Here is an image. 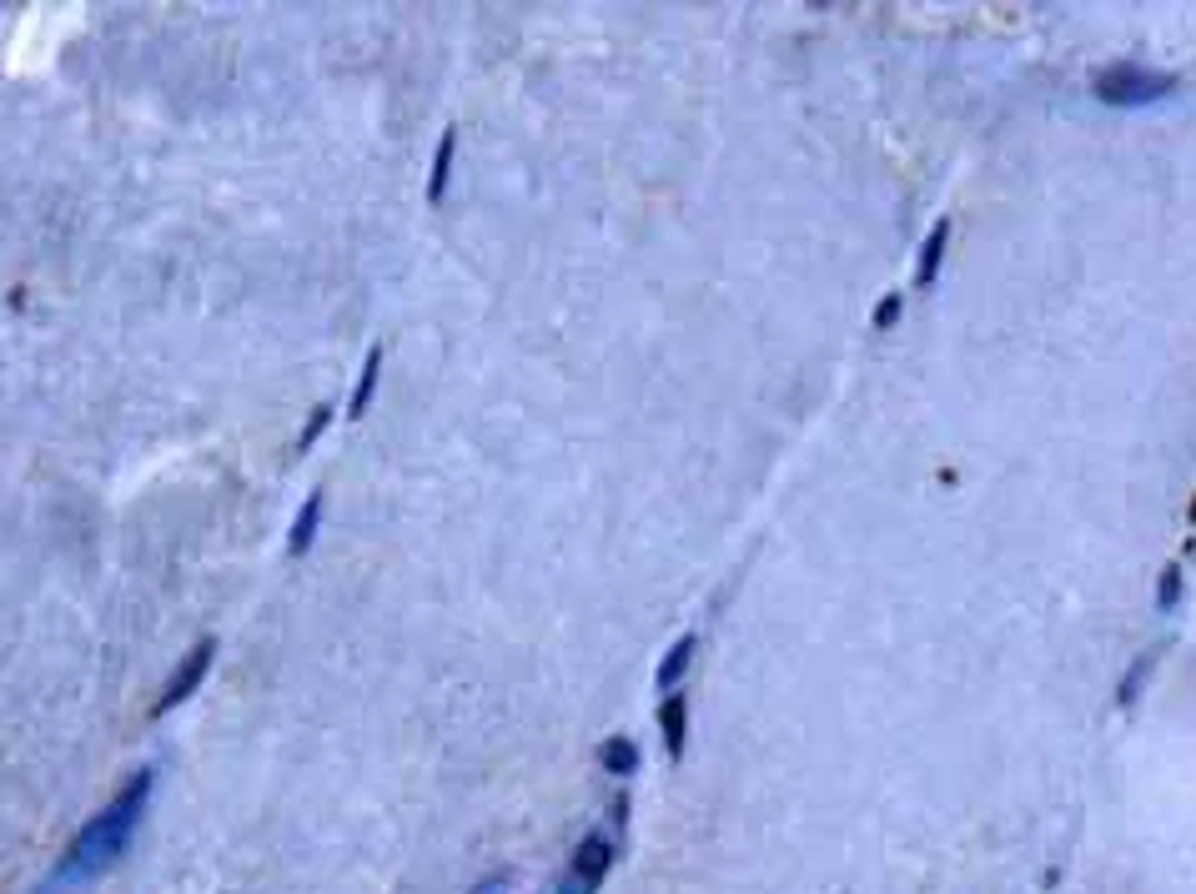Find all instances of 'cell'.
<instances>
[{"label": "cell", "mask_w": 1196, "mask_h": 894, "mask_svg": "<svg viewBox=\"0 0 1196 894\" xmlns=\"http://www.w3.org/2000/svg\"><path fill=\"white\" fill-rule=\"evenodd\" d=\"M151 784H156V769H137V779L126 784L121 795H116L112 804L101 809L96 820L66 845L61 864H56L50 880H46V894L81 890V884L101 880V874L112 870L116 859L131 849V839H137V824H141V809H146V799H151Z\"/></svg>", "instance_id": "cell-1"}, {"label": "cell", "mask_w": 1196, "mask_h": 894, "mask_svg": "<svg viewBox=\"0 0 1196 894\" xmlns=\"http://www.w3.org/2000/svg\"><path fill=\"white\" fill-rule=\"evenodd\" d=\"M1172 86L1176 81L1166 71H1151V66H1136V61H1111V66H1101V71L1091 75L1097 101H1106V106H1126V111L1172 96Z\"/></svg>", "instance_id": "cell-2"}, {"label": "cell", "mask_w": 1196, "mask_h": 894, "mask_svg": "<svg viewBox=\"0 0 1196 894\" xmlns=\"http://www.w3.org/2000/svg\"><path fill=\"white\" fill-rule=\"evenodd\" d=\"M613 859H619V839H609V834H598V830L584 834L574 859H568V874H563L559 894H598L613 870Z\"/></svg>", "instance_id": "cell-3"}, {"label": "cell", "mask_w": 1196, "mask_h": 894, "mask_svg": "<svg viewBox=\"0 0 1196 894\" xmlns=\"http://www.w3.org/2000/svg\"><path fill=\"white\" fill-rule=\"evenodd\" d=\"M212 663H216V638H201V644L191 648L187 659L176 663V673H172V679H166L162 698H156V714H172L176 704H187V698L201 689V679L212 673Z\"/></svg>", "instance_id": "cell-4"}, {"label": "cell", "mask_w": 1196, "mask_h": 894, "mask_svg": "<svg viewBox=\"0 0 1196 894\" xmlns=\"http://www.w3.org/2000/svg\"><path fill=\"white\" fill-rule=\"evenodd\" d=\"M659 733H664V749H669V758L679 764L684 758V744H689V694H664V704H659Z\"/></svg>", "instance_id": "cell-5"}, {"label": "cell", "mask_w": 1196, "mask_h": 894, "mask_svg": "<svg viewBox=\"0 0 1196 894\" xmlns=\"http://www.w3.org/2000/svg\"><path fill=\"white\" fill-rule=\"evenodd\" d=\"M946 247H950V216L930 226V236L921 242V261H915V286H935L940 277V261H946Z\"/></svg>", "instance_id": "cell-6"}, {"label": "cell", "mask_w": 1196, "mask_h": 894, "mask_svg": "<svg viewBox=\"0 0 1196 894\" xmlns=\"http://www.w3.org/2000/svg\"><path fill=\"white\" fill-rule=\"evenodd\" d=\"M694 648H699V634H684L679 644L669 648L659 659V669H654V683H659V694H673L679 689V679L689 673V663H694Z\"/></svg>", "instance_id": "cell-7"}, {"label": "cell", "mask_w": 1196, "mask_h": 894, "mask_svg": "<svg viewBox=\"0 0 1196 894\" xmlns=\"http://www.w3.org/2000/svg\"><path fill=\"white\" fill-rule=\"evenodd\" d=\"M323 503H327L323 493H312L307 503H302L297 522H292V538H288V553H292V558H302V553L312 548V538H317V522H323Z\"/></svg>", "instance_id": "cell-8"}, {"label": "cell", "mask_w": 1196, "mask_h": 894, "mask_svg": "<svg viewBox=\"0 0 1196 894\" xmlns=\"http://www.w3.org/2000/svg\"><path fill=\"white\" fill-rule=\"evenodd\" d=\"M598 764H603L609 774H619V779H629V774L638 769L634 739H629V733H613V739H603V749H598Z\"/></svg>", "instance_id": "cell-9"}, {"label": "cell", "mask_w": 1196, "mask_h": 894, "mask_svg": "<svg viewBox=\"0 0 1196 894\" xmlns=\"http://www.w3.org/2000/svg\"><path fill=\"white\" fill-rule=\"evenodd\" d=\"M453 151H458V131H443V141H437V156H433V172H427V201H443V191H448V176H453Z\"/></svg>", "instance_id": "cell-10"}, {"label": "cell", "mask_w": 1196, "mask_h": 894, "mask_svg": "<svg viewBox=\"0 0 1196 894\" xmlns=\"http://www.w3.org/2000/svg\"><path fill=\"white\" fill-rule=\"evenodd\" d=\"M377 373H383V348H367V362H362V377H357V392H352V402H348L352 417H362V412H367V402H373V392H377Z\"/></svg>", "instance_id": "cell-11"}, {"label": "cell", "mask_w": 1196, "mask_h": 894, "mask_svg": "<svg viewBox=\"0 0 1196 894\" xmlns=\"http://www.w3.org/2000/svg\"><path fill=\"white\" fill-rule=\"evenodd\" d=\"M1151 669H1157V648H1147L1141 659L1126 669V679H1122V689H1116V704H1136V694L1147 689V679H1151Z\"/></svg>", "instance_id": "cell-12"}, {"label": "cell", "mask_w": 1196, "mask_h": 894, "mask_svg": "<svg viewBox=\"0 0 1196 894\" xmlns=\"http://www.w3.org/2000/svg\"><path fill=\"white\" fill-rule=\"evenodd\" d=\"M1182 593H1186V578H1182V568H1161V578H1157V613H1176L1182 609Z\"/></svg>", "instance_id": "cell-13"}, {"label": "cell", "mask_w": 1196, "mask_h": 894, "mask_svg": "<svg viewBox=\"0 0 1196 894\" xmlns=\"http://www.w3.org/2000/svg\"><path fill=\"white\" fill-rule=\"evenodd\" d=\"M327 423H332V408H327V402H323V408H312V417L302 423V433H297V452H307V447L327 433Z\"/></svg>", "instance_id": "cell-14"}, {"label": "cell", "mask_w": 1196, "mask_h": 894, "mask_svg": "<svg viewBox=\"0 0 1196 894\" xmlns=\"http://www.w3.org/2000/svg\"><path fill=\"white\" fill-rule=\"evenodd\" d=\"M900 322V292H890L886 302H880V307H875V317H870V327L875 332H890V327Z\"/></svg>", "instance_id": "cell-15"}]
</instances>
